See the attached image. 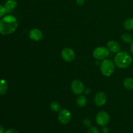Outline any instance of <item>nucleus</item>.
<instances>
[{"label": "nucleus", "instance_id": "obj_10", "mask_svg": "<svg viewBox=\"0 0 133 133\" xmlns=\"http://www.w3.org/2000/svg\"><path fill=\"white\" fill-rule=\"evenodd\" d=\"M29 38L34 41H40L43 38V33L38 29H32L29 31Z\"/></svg>", "mask_w": 133, "mask_h": 133}, {"label": "nucleus", "instance_id": "obj_21", "mask_svg": "<svg viewBox=\"0 0 133 133\" xmlns=\"http://www.w3.org/2000/svg\"><path fill=\"white\" fill-rule=\"evenodd\" d=\"M83 123L87 127H90L91 126V122L89 119H85L83 121Z\"/></svg>", "mask_w": 133, "mask_h": 133}, {"label": "nucleus", "instance_id": "obj_1", "mask_svg": "<svg viewBox=\"0 0 133 133\" xmlns=\"http://www.w3.org/2000/svg\"><path fill=\"white\" fill-rule=\"evenodd\" d=\"M17 27L18 22L13 16H5L0 20V34L2 35H9L13 33Z\"/></svg>", "mask_w": 133, "mask_h": 133}, {"label": "nucleus", "instance_id": "obj_6", "mask_svg": "<svg viewBox=\"0 0 133 133\" xmlns=\"http://www.w3.org/2000/svg\"><path fill=\"white\" fill-rule=\"evenodd\" d=\"M58 118L59 122L62 124L66 125L68 124L70 122L71 118V115L70 112L67 109H62L59 111L58 113Z\"/></svg>", "mask_w": 133, "mask_h": 133}, {"label": "nucleus", "instance_id": "obj_12", "mask_svg": "<svg viewBox=\"0 0 133 133\" xmlns=\"http://www.w3.org/2000/svg\"><path fill=\"white\" fill-rule=\"evenodd\" d=\"M6 12H10L17 6V1L16 0H7L4 5Z\"/></svg>", "mask_w": 133, "mask_h": 133}, {"label": "nucleus", "instance_id": "obj_20", "mask_svg": "<svg viewBox=\"0 0 133 133\" xmlns=\"http://www.w3.org/2000/svg\"><path fill=\"white\" fill-rule=\"evenodd\" d=\"M87 133H99L98 129L96 127H90L89 129L87 131Z\"/></svg>", "mask_w": 133, "mask_h": 133}, {"label": "nucleus", "instance_id": "obj_14", "mask_svg": "<svg viewBox=\"0 0 133 133\" xmlns=\"http://www.w3.org/2000/svg\"><path fill=\"white\" fill-rule=\"evenodd\" d=\"M123 85L125 88L129 90H133V78L129 77L125 79L123 81Z\"/></svg>", "mask_w": 133, "mask_h": 133}, {"label": "nucleus", "instance_id": "obj_24", "mask_svg": "<svg viewBox=\"0 0 133 133\" xmlns=\"http://www.w3.org/2000/svg\"><path fill=\"white\" fill-rule=\"evenodd\" d=\"M109 130L107 127H104L103 128V133H108L109 132Z\"/></svg>", "mask_w": 133, "mask_h": 133}, {"label": "nucleus", "instance_id": "obj_26", "mask_svg": "<svg viewBox=\"0 0 133 133\" xmlns=\"http://www.w3.org/2000/svg\"><path fill=\"white\" fill-rule=\"evenodd\" d=\"M0 133H4V129L1 125H0Z\"/></svg>", "mask_w": 133, "mask_h": 133}, {"label": "nucleus", "instance_id": "obj_22", "mask_svg": "<svg viewBox=\"0 0 133 133\" xmlns=\"http://www.w3.org/2000/svg\"><path fill=\"white\" fill-rule=\"evenodd\" d=\"M4 133H19L17 130L14 129H10L7 130L6 131H5Z\"/></svg>", "mask_w": 133, "mask_h": 133}, {"label": "nucleus", "instance_id": "obj_2", "mask_svg": "<svg viewBox=\"0 0 133 133\" xmlns=\"http://www.w3.org/2000/svg\"><path fill=\"white\" fill-rule=\"evenodd\" d=\"M114 64L121 69L128 68L132 62V57L125 51H119L114 57Z\"/></svg>", "mask_w": 133, "mask_h": 133}, {"label": "nucleus", "instance_id": "obj_27", "mask_svg": "<svg viewBox=\"0 0 133 133\" xmlns=\"http://www.w3.org/2000/svg\"><path fill=\"white\" fill-rule=\"evenodd\" d=\"M90 90L89 89V88H88V89H87L85 90V94H89L90 93Z\"/></svg>", "mask_w": 133, "mask_h": 133}, {"label": "nucleus", "instance_id": "obj_13", "mask_svg": "<svg viewBox=\"0 0 133 133\" xmlns=\"http://www.w3.org/2000/svg\"><path fill=\"white\" fill-rule=\"evenodd\" d=\"M8 84L5 79H0V96H3L6 93Z\"/></svg>", "mask_w": 133, "mask_h": 133}, {"label": "nucleus", "instance_id": "obj_4", "mask_svg": "<svg viewBox=\"0 0 133 133\" xmlns=\"http://www.w3.org/2000/svg\"><path fill=\"white\" fill-rule=\"evenodd\" d=\"M109 50L105 47H98L94 49L93 52V56L97 60H105L109 57Z\"/></svg>", "mask_w": 133, "mask_h": 133}, {"label": "nucleus", "instance_id": "obj_23", "mask_svg": "<svg viewBox=\"0 0 133 133\" xmlns=\"http://www.w3.org/2000/svg\"><path fill=\"white\" fill-rule=\"evenodd\" d=\"M85 1L84 0H76V3L79 6H82L84 4Z\"/></svg>", "mask_w": 133, "mask_h": 133}, {"label": "nucleus", "instance_id": "obj_25", "mask_svg": "<svg viewBox=\"0 0 133 133\" xmlns=\"http://www.w3.org/2000/svg\"><path fill=\"white\" fill-rule=\"evenodd\" d=\"M130 50H131V53L133 54V40L132 42L131 43V45H130Z\"/></svg>", "mask_w": 133, "mask_h": 133}, {"label": "nucleus", "instance_id": "obj_5", "mask_svg": "<svg viewBox=\"0 0 133 133\" xmlns=\"http://www.w3.org/2000/svg\"><path fill=\"white\" fill-rule=\"evenodd\" d=\"M96 122L100 126H105L109 123L110 116L105 111H100L97 113L96 118Z\"/></svg>", "mask_w": 133, "mask_h": 133}, {"label": "nucleus", "instance_id": "obj_7", "mask_svg": "<svg viewBox=\"0 0 133 133\" xmlns=\"http://www.w3.org/2000/svg\"><path fill=\"white\" fill-rule=\"evenodd\" d=\"M71 89L73 93L75 95H81L84 90V84L80 80H74L71 84Z\"/></svg>", "mask_w": 133, "mask_h": 133}, {"label": "nucleus", "instance_id": "obj_18", "mask_svg": "<svg viewBox=\"0 0 133 133\" xmlns=\"http://www.w3.org/2000/svg\"><path fill=\"white\" fill-rule=\"evenodd\" d=\"M50 109L51 110H53V112H58L61 110V106L58 102H55V101H54V102H52L51 103Z\"/></svg>", "mask_w": 133, "mask_h": 133}, {"label": "nucleus", "instance_id": "obj_8", "mask_svg": "<svg viewBox=\"0 0 133 133\" xmlns=\"http://www.w3.org/2000/svg\"><path fill=\"white\" fill-rule=\"evenodd\" d=\"M62 58L66 62H71L75 58V53L72 49L70 48H66L62 51L61 53Z\"/></svg>", "mask_w": 133, "mask_h": 133}, {"label": "nucleus", "instance_id": "obj_15", "mask_svg": "<svg viewBox=\"0 0 133 133\" xmlns=\"http://www.w3.org/2000/svg\"><path fill=\"white\" fill-rule=\"evenodd\" d=\"M87 99L84 96H80L76 99V103L79 107H84L87 105Z\"/></svg>", "mask_w": 133, "mask_h": 133}, {"label": "nucleus", "instance_id": "obj_11", "mask_svg": "<svg viewBox=\"0 0 133 133\" xmlns=\"http://www.w3.org/2000/svg\"><path fill=\"white\" fill-rule=\"evenodd\" d=\"M107 48L109 49V50L112 53H118L120 51V45L118 42L115 41V40H110L107 42Z\"/></svg>", "mask_w": 133, "mask_h": 133}, {"label": "nucleus", "instance_id": "obj_9", "mask_svg": "<svg viewBox=\"0 0 133 133\" xmlns=\"http://www.w3.org/2000/svg\"><path fill=\"white\" fill-rule=\"evenodd\" d=\"M95 104L97 107H101L105 104L107 101V96L104 92H97L94 97Z\"/></svg>", "mask_w": 133, "mask_h": 133}, {"label": "nucleus", "instance_id": "obj_17", "mask_svg": "<svg viewBox=\"0 0 133 133\" xmlns=\"http://www.w3.org/2000/svg\"><path fill=\"white\" fill-rule=\"evenodd\" d=\"M121 38L123 40L124 42L127 43V44H129L132 42V37L130 34L129 33H124L122 35Z\"/></svg>", "mask_w": 133, "mask_h": 133}, {"label": "nucleus", "instance_id": "obj_19", "mask_svg": "<svg viewBox=\"0 0 133 133\" xmlns=\"http://www.w3.org/2000/svg\"><path fill=\"white\" fill-rule=\"evenodd\" d=\"M6 9L5 8V6L0 5V18L3 17L6 14Z\"/></svg>", "mask_w": 133, "mask_h": 133}, {"label": "nucleus", "instance_id": "obj_3", "mask_svg": "<svg viewBox=\"0 0 133 133\" xmlns=\"http://www.w3.org/2000/svg\"><path fill=\"white\" fill-rule=\"evenodd\" d=\"M115 65L113 61L110 59L103 60L100 65L101 74L106 77H109L114 73Z\"/></svg>", "mask_w": 133, "mask_h": 133}, {"label": "nucleus", "instance_id": "obj_16", "mask_svg": "<svg viewBox=\"0 0 133 133\" xmlns=\"http://www.w3.org/2000/svg\"><path fill=\"white\" fill-rule=\"evenodd\" d=\"M123 27L127 31L133 30V18H128L123 23Z\"/></svg>", "mask_w": 133, "mask_h": 133}]
</instances>
